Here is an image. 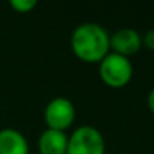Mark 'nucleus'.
<instances>
[{
	"label": "nucleus",
	"mask_w": 154,
	"mask_h": 154,
	"mask_svg": "<svg viewBox=\"0 0 154 154\" xmlns=\"http://www.w3.org/2000/svg\"><path fill=\"white\" fill-rule=\"evenodd\" d=\"M71 50L83 62L100 63L110 51V35L97 23L79 24L71 35Z\"/></svg>",
	"instance_id": "1"
},
{
	"label": "nucleus",
	"mask_w": 154,
	"mask_h": 154,
	"mask_svg": "<svg viewBox=\"0 0 154 154\" xmlns=\"http://www.w3.org/2000/svg\"><path fill=\"white\" fill-rule=\"evenodd\" d=\"M98 72L104 85L109 88H124L133 77V65L128 57L109 51L100 62Z\"/></svg>",
	"instance_id": "2"
},
{
	"label": "nucleus",
	"mask_w": 154,
	"mask_h": 154,
	"mask_svg": "<svg viewBox=\"0 0 154 154\" xmlns=\"http://www.w3.org/2000/svg\"><path fill=\"white\" fill-rule=\"evenodd\" d=\"M104 137L92 125H82L68 136L66 154H104Z\"/></svg>",
	"instance_id": "3"
},
{
	"label": "nucleus",
	"mask_w": 154,
	"mask_h": 154,
	"mask_svg": "<svg viewBox=\"0 0 154 154\" xmlns=\"http://www.w3.org/2000/svg\"><path fill=\"white\" fill-rule=\"evenodd\" d=\"M75 118L74 104L65 97H56L48 101L44 109V121L47 128L65 131L71 127Z\"/></svg>",
	"instance_id": "4"
},
{
	"label": "nucleus",
	"mask_w": 154,
	"mask_h": 154,
	"mask_svg": "<svg viewBox=\"0 0 154 154\" xmlns=\"http://www.w3.org/2000/svg\"><path fill=\"white\" fill-rule=\"evenodd\" d=\"M142 47V35L130 27H124L110 35V51L130 57Z\"/></svg>",
	"instance_id": "5"
},
{
	"label": "nucleus",
	"mask_w": 154,
	"mask_h": 154,
	"mask_svg": "<svg viewBox=\"0 0 154 154\" xmlns=\"http://www.w3.org/2000/svg\"><path fill=\"white\" fill-rule=\"evenodd\" d=\"M68 136L65 131L45 128L38 140L39 154H66Z\"/></svg>",
	"instance_id": "6"
},
{
	"label": "nucleus",
	"mask_w": 154,
	"mask_h": 154,
	"mask_svg": "<svg viewBox=\"0 0 154 154\" xmlns=\"http://www.w3.org/2000/svg\"><path fill=\"white\" fill-rule=\"evenodd\" d=\"M0 154H29L27 139L15 128L0 130Z\"/></svg>",
	"instance_id": "7"
},
{
	"label": "nucleus",
	"mask_w": 154,
	"mask_h": 154,
	"mask_svg": "<svg viewBox=\"0 0 154 154\" xmlns=\"http://www.w3.org/2000/svg\"><path fill=\"white\" fill-rule=\"evenodd\" d=\"M9 5H11V8H14L17 12L26 14V12H30V11L36 6V0H11Z\"/></svg>",
	"instance_id": "8"
},
{
	"label": "nucleus",
	"mask_w": 154,
	"mask_h": 154,
	"mask_svg": "<svg viewBox=\"0 0 154 154\" xmlns=\"http://www.w3.org/2000/svg\"><path fill=\"white\" fill-rule=\"evenodd\" d=\"M142 45L151 51H154V29L151 30H146L143 35H142Z\"/></svg>",
	"instance_id": "9"
},
{
	"label": "nucleus",
	"mask_w": 154,
	"mask_h": 154,
	"mask_svg": "<svg viewBox=\"0 0 154 154\" xmlns=\"http://www.w3.org/2000/svg\"><path fill=\"white\" fill-rule=\"evenodd\" d=\"M146 104H148L149 112L154 115V88L149 91V94H148V97H146Z\"/></svg>",
	"instance_id": "10"
}]
</instances>
